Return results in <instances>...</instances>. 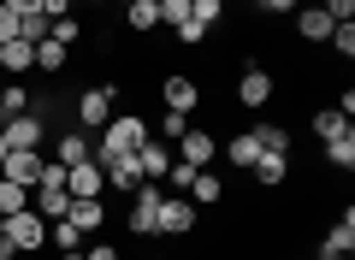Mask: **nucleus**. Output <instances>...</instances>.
I'll return each instance as SVG.
<instances>
[{
  "label": "nucleus",
  "mask_w": 355,
  "mask_h": 260,
  "mask_svg": "<svg viewBox=\"0 0 355 260\" xmlns=\"http://www.w3.org/2000/svg\"><path fill=\"white\" fill-rule=\"evenodd\" d=\"M0 83H6V77H0Z\"/></svg>",
  "instance_id": "obj_49"
},
{
  "label": "nucleus",
  "mask_w": 355,
  "mask_h": 260,
  "mask_svg": "<svg viewBox=\"0 0 355 260\" xmlns=\"http://www.w3.org/2000/svg\"><path fill=\"white\" fill-rule=\"evenodd\" d=\"M349 248H355V207H343L320 236V260H349Z\"/></svg>",
  "instance_id": "obj_9"
},
{
  "label": "nucleus",
  "mask_w": 355,
  "mask_h": 260,
  "mask_svg": "<svg viewBox=\"0 0 355 260\" xmlns=\"http://www.w3.org/2000/svg\"><path fill=\"white\" fill-rule=\"evenodd\" d=\"M190 6H196V0H160V24H166V30H178L184 18H190Z\"/></svg>",
  "instance_id": "obj_34"
},
{
  "label": "nucleus",
  "mask_w": 355,
  "mask_h": 260,
  "mask_svg": "<svg viewBox=\"0 0 355 260\" xmlns=\"http://www.w3.org/2000/svg\"><path fill=\"white\" fill-rule=\"evenodd\" d=\"M214 154H219V142H214V130H184V137H178V160L184 166H214Z\"/></svg>",
  "instance_id": "obj_12"
},
{
  "label": "nucleus",
  "mask_w": 355,
  "mask_h": 260,
  "mask_svg": "<svg viewBox=\"0 0 355 260\" xmlns=\"http://www.w3.org/2000/svg\"><path fill=\"white\" fill-rule=\"evenodd\" d=\"M60 260H83V248H65V254H60Z\"/></svg>",
  "instance_id": "obj_43"
},
{
  "label": "nucleus",
  "mask_w": 355,
  "mask_h": 260,
  "mask_svg": "<svg viewBox=\"0 0 355 260\" xmlns=\"http://www.w3.org/2000/svg\"><path fill=\"white\" fill-rule=\"evenodd\" d=\"M160 101H166V112H196V107H202V83L184 77V71H172L160 83Z\"/></svg>",
  "instance_id": "obj_10"
},
{
  "label": "nucleus",
  "mask_w": 355,
  "mask_h": 260,
  "mask_svg": "<svg viewBox=\"0 0 355 260\" xmlns=\"http://www.w3.org/2000/svg\"><path fill=\"white\" fill-rule=\"evenodd\" d=\"M65 219H71L83 236H101V231H107V201H71Z\"/></svg>",
  "instance_id": "obj_17"
},
{
  "label": "nucleus",
  "mask_w": 355,
  "mask_h": 260,
  "mask_svg": "<svg viewBox=\"0 0 355 260\" xmlns=\"http://www.w3.org/2000/svg\"><path fill=\"white\" fill-rule=\"evenodd\" d=\"M172 36H178V48H202V42H207V30L196 24V18H184V24L172 30Z\"/></svg>",
  "instance_id": "obj_35"
},
{
  "label": "nucleus",
  "mask_w": 355,
  "mask_h": 260,
  "mask_svg": "<svg viewBox=\"0 0 355 260\" xmlns=\"http://www.w3.org/2000/svg\"><path fill=\"white\" fill-rule=\"evenodd\" d=\"M326 48L338 53V60H349V53H355V24H338V30L326 36Z\"/></svg>",
  "instance_id": "obj_33"
},
{
  "label": "nucleus",
  "mask_w": 355,
  "mask_h": 260,
  "mask_svg": "<svg viewBox=\"0 0 355 260\" xmlns=\"http://www.w3.org/2000/svg\"><path fill=\"white\" fill-rule=\"evenodd\" d=\"M6 236H12L18 254H42V248H48V219H42L36 207H24V213L6 219Z\"/></svg>",
  "instance_id": "obj_4"
},
{
  "label": "nucleus",
  "mask_w": 355,
  "mask_h": 260,
  "mask_svg": "<svg viewBox=\"0 0 355 260\" xmlns=\"http://www.w3.org/2000/svg\"><path fill=\"white\" fill-rule=\"evenodd\" d=\"M249 6H261V0H249Z\"/></svg>",
  "instance_id": "obj_47"
},
{
  "label": "nucleus",
  "mask_w": 355,
  "mask_h": 260,
  "mask_svg": "<svg viewBox=\"0 0 355 260\" xmlns=\"http://www.w3.org/2000/svg\"><path fill=\"white\" fill-rule=\"evenodd\" d=\"M113 107H119V83H89L83 95H77V124H83V130H101V124L113 119Z\"/></svg>",
  "instance_id": "obj_3"
},
{
  "label": "nucleus",
  "mask_w": 355,
  "mask_h": 260,
  "mask_svg": "<svg viewBox=\"0 0 355 260\" xmlns=\"http://www.w3.org/2000/svg\"><path fill=\"white\" fill-rule=\"evenodd\" d=\"M48 243L65 254V248H77V243H83V231H77L71 219H48Z\"/></svg>",
  "instance_id": "obj_29"
},
{
  "label": "nucleus",
  "mask_w": 355,
  "mask_h": 260,
  "mask_svg": "<svg viewBox=\"0 0 355 260\" xmlns=\"http://www.w3.org/2000/svg\"><path fill=\"white\" fill-rule=\"evenodd\" d=\"M24 207H30V189L12 184V177H0V219H12V213H24Z\"/></svg>",
  "instance_id": "obj_28"
},
{
  "label": "nucleus",
  "mask_w": 355,
  "mask_h": 260,
  "mask_svg": "<svg viewBox=\"0 0 355 260\" xmlns=\"http://www.w3.org/2000/svg\"><path fill=\"white\" fill-rule=\"evenodd\" d=\"M101 172H107V189H142L148 177H142V166H137V154H113V160H101Z\"/></svg>",
  "instance_id": "obj_14"
},
{
  "label": "nucleus",
  "mask_w": 355,
  "mask_h": 260,
  "mask_svg": "<svg viewBox=\"0 0 355 260\" xmlns=\"http://www.w3.org/2000/svg\"><path fill=\"white\" fill-rule=\"evenodd\" d=\"M42 154H48V160H60V166H77V160H89V154H95V142H89L83 130H60Z\"/></svg>",
  "instance_id": "obj_13"
},
{
  "label": "nucleus",
  "mask_w": 355,
  "mask_h": 260,
  "mask_svg": "<svg viewBox=\"0 0 355 260\" xmlns=\"http://www.w3.org/2000/svg\"><path fill=\"white\" fill-rule=\"evenodd\" d=\"M48 36H53V42H65V48H77V42H83L89 30L77 24V18H53V30H48Z\"/></svg>",
  "instance_id": "obj_32"
},
{
  "label": "nucleus",
  "mask_w": 355,
  "mask_h": 260,
  "mask_svg": "<svg viewBox=\"0 0 355 260\" xmlns=\"http://www.w3.org/2000/svg\"><path fill=\"white\" fill-rule=\"evenodd\" d=\"M254 142H261V154H291V130L284 124H254Z\"/></svg>",
  "instance_id": "obj_27"
},
{
  "label": "nucleus",
  "mask_w": 355,
  "mask_h": 260,
  "mask_svg": "<svg viewBox=\"0 0 355 260\" xmlns=\"http://www.w3.org/2000/svg\"><path fill=\"white\" fill-rule=\"evenodd\" d=\"M148 137H154V130H148V119H142V112H113V119L101 124V137H95V154H89V160H113V154H137Z\"/></svg>",
  "instance_id": "obj_1"
},
{
  "label": "nucleus",
  "mask_w": 355,
  "mask_h": 260,
  "mask_svg": "<svg viewBox=\"0 0 355 260\" xmlns=\"http://www.w3.org/2000/svg\"><path fill=\"white\" fill-rule=\"evenodd\" d=\"M65 189H71V201H101V196H107V172H101V160H77V166H65Z\"/></svg>",
  "instance_id": "obj_6"
},
{
  "label": "nucleus",
  "mask_w": 355,
  "mask_h": 260,
  "mask_svg": "<svg viewBox=\"0 0 355 260\" xmlns=\"http://www.w3.org/2000/svg\"><path fill=\"white\" fill-rule=\"evenodd\" d=\"M184 196H190L196 207H219V201H225V184H219V177H214V172L202 166V172L190 177V189H184Z\"/></svg>",
  "instance_id": "obj_21"
},
{
  "label": "nucleus",
  "mask_w": 355,
  "mask_h": 260,
  "mask_svg": "<svg viewBox=\"0 0 355 260\" xmlns=\"http://www.w3.org/2000/svg\"><path fill=\"white\" fill-rule=\"evenodd\" d=\"M249 177H254L261 189H279L284 177H291V154H261V160L249 166Z\"/></svg>",
  "instance_id": "obj_18"
},
{
  "label": "nucleus",
  "mask_w": 355,
  "mask_h": 260,
  "mask_svg": "<svg viewBox=\"0 0 355 260\" xmlns=\"http://www.w3.org/2000/svg\"><path fill=\"white\" fill-rule=\"evenodd\" d=\"M125 30H130V36L160 30V0H130V6H125Z\"/></svg>",
  "instance_id": "obj_20"
},
{
  "label": "nucleus",
  "mask_w": 355,
  "mask_h": 260,
  "mask_svg": "<svg viewBox=\"0 0 355 260\" xmlns=\"http://www.w3.org/2000/svg\"><path fill=\"white\" fill-rule=\"evenodd\" d=\"M237 101L243 107H266L272 101V71L266 65H243L237 71Z\"/></svg>",
  "instance_id": "obj_11"
},
{
  "label": "nucleus",
  "mask_w": 355,
  "mask_h": 260,
  "mask_svg": "<svg viewBox=\"0 0 355 260\" xmlns=\"http://www.w3.org/2000/svg\"><path fill=\"white\" fill-rule=\"evenodd\" d=\"M190 18H196L202 30H214L219 18H225V0H196V6H190Z\"/></svg>",
  "instance_id": "obj_31"
},
{
  "label": "nucleus",
  "mask_w": 355,
  "mask_h": 260,
  "mask_svg": "<svg viewBox=\"0 0 355 260\" xmlns=\"http://www.w3.org/2000/svg\"><path fill=\"white\" fill-rule=\"evenodd\" d=\"M326 18L331 24H355V0H326Z\"/></svg>",
  "instance_id": "obj_38"
},
{
  "label": "nucleus",
  "mask_w": 355,
  "mask_h": 260,
  "mask_svg": "<svg viewBox=\"0 0 355 260\" xmlns=\"http://www.w3.org/2000/svg\"><path fill=\"white\" fill-rule=\"evenodd\" d=\"M172 160H178V154L166 148V142H154V137L137 148V166H142V177H148V184H160V177L172 172Z\"/></svg>",
  "instance_id": "obj_15"
},
{
  "label": "nucleus",
  "mask_w": 355,
  "mask_h": 260,
  "mask_svg": "<svg viewBox=\"0 0 355 260\" xmlns=\"http://www.w3.org/2000/svg\"><path fill=\"white\" fill-rule=\"evenodd\" d=\"M18 112H30V89L18 83V77H6V83H0V124L18 119Z\"/></svg>",
  "instance_id": "obj_25"
},
{
  "label": "nucleus",
  "mask_w": 355,
  "mask_h": 260,
  "mask_svg": "<svg viewBox=\"0 0 355 260\" xmlns=\"http://www.w3.org/2000/svg\"><path fill=\"white\" fill-rule=\"evenodd\" d=\"M160 196H166L160 184L130 189V213H125V231L130 236H160Z\"/></svg>",
  "instance_id": "obj_2"
},
{
  "label": "nucleus",
  "mask_w": 355,
  "mask_h": 260,
  "mask_svg": "<svg viewBox=\"0 0 355 260\" xmlns=\"http://www.w3.org/2000/svg\"><path fill=\"white\" fill-rule=\"evenodd\" d=\"M42 166H48V154H42V148H6V160H0V177H12V184L36 189V184H42Z\"/></svg>",
  "instance_id": "obj_8"
},
{
  "label": "nucleus",
  "mask_w": 355,
  "mask_h": 260,
  "mask_svg": "<svg viewBox=\"0 0 355 260\" xmlns=\"http://www.w3.org/2000/svg\"><path fill=\"white\" fill-rule=\"evenodd\" d=\"M196 219H202V207L190 196H160V236H190Z\"/></svg>",
  "instance_id": "obj_7"
},
{
  "label": "nucleus",
  "mask_w": 355,
  "mask_h": 260,
  "mask_svg": "<svg viewBox=\"0 0 355 260\" xmlns=\"http://www.w3.org/2000/svg\"><path fill=\"white\" fill-rule=\"evenodd\" d=\"M0 137H6V148H48V119L42 112H18V119H6L0 124Z\"/></svg>",
  "instance_id": "obj_5"
},
{
  "label": "nucleus",
  "mask_w": 355,
  "mask_h": 260,
  "mask_svg": "<svg viewBox=\"0 0 355 260\" xmlns=\"http://www.w3.org/2000/svg\"><path fill=\"white\" fill-rule=\"evenodd\" d=\"M184 130H190V112H166V119H160V137L166 142H178Z\"/></svg>",
  "instance_id": "obj_37"
},
{
  "label": "nucleus",
  "mask_w": 355,
  "mask_h": 260,
  "mask_svg": "<svg viewBox=\"0 0 355 260\" xmlns=\"http://www.w3.org/2000/svg\"><path fill=\"white\" fill-rule=\"evenodd\" d=\"M225 160L237 166V172H249V166L261 160V142H254V130H237V137L225 142Z\"/></svg>",
  "instance_id": "obj_23"
},
{
  "label": "nucleus",
  "mask_w": 355,
  "mask_h": 260,
  "mask_svg": "<svg viewBox=\"0 0 355 260\" xmlns=\"http://www.w3.org/2000/svg\"><path fill=\"white\" fill-rule=\"evenodd\" d=\"M71 6H77V0H42V18H48V24H53V18H71Z\"/></svg>",
  "instance_id": "obj_41"
},
{
  "label": "nucleus",
  "mask_w": 355,
  "mask_h": 260,
  "mask_svg": "<svg viewBox=\"0 0 355 260\" xmlns=\"http://www.w3.org/2000/svg\"><path fill=\"white\" fill-rule=\"evenodd\" d=\"M0 160H6V137H0Z\"/></svg>",
  "instance_id": "obj_44"
},
{
  "label": "nucleus",
  "mask_w": 355,
  "mask_h": 260,
  "mask_svg": "<svg viewBox=\"0 0 355 260\" xmlns=\"http://www.w3.org/2000/svg\"><path fill=\"white\" fill-rule=\"evenodd\" d=\"M36 71V42H6L0 48V77H30Z\"/></svg>",
  "instance_id": "obj_16"
},
{
  "label": "nucleus",
  "mask_w": 355,
  "mask_h": 260,
  "mask_svg": "<svg viewBox=\"0 0 355 260\" xmlns=\"http://www.w3.org/2000/svg\"><path fill=\"white\" fill-rule=\"evenodd\" d=\"M331 30H338V24L326 18V6H296V36H302V42H326Z\"/></svg>",
  "instance_id": "obj_19"
},
{
  "label": "nucleus",
  "mask_w": 355,
  "mask_h": 260,
  "mask_svg": "<svg viewBox=\"0 0 355 260\" xmlns=\"http://www.w3.org/2000/svg\"><path fill=\"white\" fill-rule=\"evenodd\" d=\"M89 6H107V0H89Z\"/></svg>",
  "instance_id": "obj_45"
},
{
  "label": "nucleus",
  "mask_w": 355,
  "mask_h": 260,
  "mask_svg": "<svg viewBox=\"0 0 355 260\" xmlns=\"http://www.w3.org/2000/svg\"><path fill=\"white\" fill-rule=\"evenodd\" d=\"M320 148H326V166H331V172H343V177L355 172V130H343V137L320 142Z\"/></svg>",
  "instance_id": "obj_22"
},
{
  "label": "nucleus",
  "mask_w": 355,
  "mask_h": 260,
  "mask_svg": "<svg viewBox=\"0 0 355 260\" xmlns=\"http://www.w3.org/2000/svg\"><path fill=\"white\" fill-rule=\"evenodd\" d=\"M0 236H6V219H0Z\"/></svg>",
  "instance_id": "obj_46"
},
{
  "label": "nucleus",
  "mask_w": 355,
  "mask_h": 260,
  "mask_svg": "<svg viewBox=\"0 0 355 260\" xmlns=\"http://www.w3.org/2000/svg\"><path fill=\"white\" fill-rule=\"evenodd\" d=\"M48 18H42V12H24V18H18V42H48Z\"/></svg>",
  "instance_id": "obj_30"
},
{
  "label": "nucleus",
  "mask_w": 355,
  "mask_h": 260,
  "mask_svg": "<svg viewBox=\"0 0 355 260\" xmlns=\"http://www.w3.org/2000/svg\"><path fill=\"white\" fill-rule=\"evenodd\" d=\"M343 130H355V124L343 119L338 107H320V112H314V137H320V142H331V137H343Z\"/></svg>",
  "instance_id": "obj_26"
},
{
  "label": "nucleus",
  "mask_w": 355,
  "mask_h": 260,
  "mask_svg": "<svg viewBox=\"0 0 355 260\" xmlns=\"http://www.w3.org/2000/svg\"><path fill=\"white\" fill-rule=\"evenodd\" d=\"M6 42H18V12L12 6H0V48H6Z\"/></svg>",
  "instance_id": "obj_39"
},
{
  "label": "nucleus",
  "mask_w": 355,
  "mask_h": 260,
  "mask_svg": "<svg viewBox=\"0 0 355 260\" xmlns=\"http://www.w3.org/2000/svg\"><path fill=\"white\" fill-rule=\"evenodd\" d=\"M65 65H71V48H65V42H36V71H48V77H60Z\"/></svg>",
  "instance_id": "obj_24"
},
{
  "label": "nucleus",
  "mask_w": 355,
  "mask_h": 260,
  "mask_svg": "<svg viewBox=\"0 0 355 260\" xmlns=\"http://www.w3.org/2000/svg\"><path fill=\"white\" fill-rule=\"evenodd\" d=\"M154 260H166V254H154Z\"/></svg>",
  "instance_id": "obj_48"
},
{
  "label": "nucleus",
  "mask_w": 355,
  "mask_h": 260,
  "mask_svg": "<svg viewBox=\"0 0 355 260\" xmlns=\"http://www.w3.org/2000/svg\"><path fill=\"white\" fill-rule=\"evenodd\" d=\"M0 6H12L18 18H24V12H42V0H0Z\"/></svg>",
  "instance_id": "obj_42"
},
{
  "label": "nucleus",
  "mask_w": 355,
  "mask_h": 260,
  "mask_svg": "<svg viewBox=\"0 0 355 260\" xmlns=\"http://www.w3.org/2000/svg\"><path fill=\"white\" fill-rule=\"evenodd\" d=\"M83 260H119V243H107V236H101V243L83 248Z\"/></svg>",
  "instance_id": "obj_40"
},
{
  "label": "nucleus",
  "mask_w": 355,
  "mask_h": 260,
  "mask_svg": "<svg viewBox=\"0 0 355 260\" xmlns=\"http://www.w3.org/2000/svg\"><path fill=\"white\" fill-rule=\"evenodd\" d=\"M196 172H202V166H184V160H172V172H166L160 184H172L178 196H184V189H190V177H196Z\"/></svg>",
  "instance_id": "obj_36"
}]
</instances>
